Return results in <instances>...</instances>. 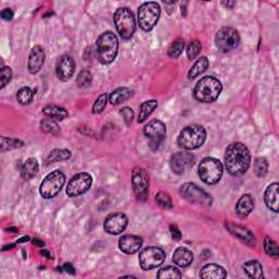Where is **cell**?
<instances>
[{"label":"cell","mask_w":279,"mask_h":279,"mask_svg":"<svg viewBox=\"0 0 279 279\" xmlns=\"http://www.w3.org/2000/svg\"><path fill=\"white\" fill-rule=\"evenodd\" d=\"M225 164L227 170L232 176H241L249 169L251 164V154L246 145L232 143L225 152Z\"/></svg>","instance_id":"1"},{"label":"cell","mask_w":279,"mask_h":279,"mask_svg":"<svg viewBox=\"0 0 279 279\" xmlns=\"http://www.w3.org/2000/svg\"><path fill=\"white\" fill-rule=\"evenodd\" d=\"M119 43L118 38L113 32H105L96 42V54L97 59L102 65L112 63L118 54Z\"/></svg>","instance_id":"2"},{"label":"cell","mask_w":279,"mask_h":279,"mask_svg":"<svg viewBox=\"0 0 279 279\" xmlns=\"http://www.w3.org/2000/svg\"><path fill=\"white\" fill-rule=\"evenodd\" d=\"M223 85L220 81L214 77H205L196 83L193 95L201 103H213L219 97Z\"/></svg>","instance_id":"3"},{"label":"cell","mask_w":279,"mask_h":279,"mask_svg":"<svg viewBox=\"0 0 279 279\" xmlns=\"http://www.w3.org/2000/svg\"><path fill=\"white\" fill-rule=\"evenodd\" d=\"M207 137L204 127L200 125H190L180 132L178 137V145L185 150H192L201 147Z\"/></svg>","instance_id":"4"},{"label":"cell","mask_w":279,"mask_h":279,"mask_svg":"<svg viewBox=\"0 0 279 279\" xmlns=\"http://www.w3.org/2000/svg\"><path fill=\"white\" fill-rule=\"evenodd\" d=\"M160 16V5L154 2H144L138 11L139 25L145 32L152 31Z\"/></svg>","instance_id":"5"},{"label":"cell","mask_w":279,"mask_h":279,"mask_svg":"<svg viewBox=\"0 0 279 279\" xmlns=\"http://www.w3.org/2000/svg\"><path fill=\"white\" fill-rule=\"evenodd\" d=\"M115 25L120 36L129 39L136 32V19L129 8H119L114 15Z\"/></svg>","instance_id":"6"},{"label":"cell","mask_w":279,"mask_h":279,"mask_svg":"<svg viewBox=\"0 0 279 279\" xmlns=\"http://www.w3.org/2000/svg\"><path fill=\"white\" fill-rule=\"evenodd\" d=\"M199 176L204 183H217L223 176V165L218 159L213 157L204 158L199 166Z\"/></svg>","instance_id":"7"},{"label":"cell","mask_w":279,"mask_h":279,"mask_svg":"<svg viewBox=\"0 0 279 279\" xmlns=\"http://www.w3.org/2000/svg\"><path fill=\"white\" fill-rule=\"evenodd\" d=\"M215 44H216L217 49L223 52V54H228V52L238 48L240 44V35L236 28L226 26L220 28L215 36Z\"/></svg>","instance_id":"8"},{"label":"cell","mask_w":279,"mask_h":279,"mask_svg":"<svg viewBox=\"0 0 279 279\" xmlns=\"http://www.w3.org/2000/svg\"><path fill=\"white\" fill-rule=\"evenodd\" d=\"M66 177L63 172L55 170L47 174L42 181L39 187V193L44 199H52L59 194L63 184H65Z\"/></svg>","instance_id":"9"},{"label":"cell","mask_w":279,"mask_h":279,"mask_svg":"<svg viewBox=\"0 0 279 279\" xmlns=\"http://www.w3.org/2000/svg\"><path fill=\"white\" fill-rule=\"evenodd\" d=\"M179 193L184 200L192 203V204L202 205V206H211L213 203L212 196L209 195L205 190L197 187L196 184L188 182L181 185L179 190Z\"/></svg>","instance_id":"10"},{"label":"cell","mask_w":279,"mask_h":279,"mask_svg":"<svg viewBox=\"0 0 279 279\" xmlns=\"http://www.w3.org/2000/svg\"><path fill=\"white\" fill-rule=\"evenodd\" d=\"M166 253L164 250L157 247H148L140 253L139 262L143 271H150L157 269L165 262Z\"/></svg>","instance_id":"11"},{"label":"cell","mask_w":279,"mask_h":279,"mask_svg":"<svg viewBox=\"0 0 279 279\" xmlns=\"http://www.w3.org/2000/svg\"><path fill=\"white\" fill-rule=\"evenodd\" d=\"M132 189L138 201L145 202L148 197L149 178L147 172L137 167L132 173Z\"/></svg>","instance_id":"12"},{"label":"cell","mask_w":279,"mask_h":279,"mask_svg":"<svg viewBox=\"0 0 279 279\" xmlns=\"http://www.w3.org/2000/svg\"><path fill=\"white\" fill-rule=\"evenodd\" d=\"M143 133L149 139V146L156 149L159 147L166 137V126L160 120H152L144 127Z\"/></svg>","instance_id":"13"},{"label":"cell","mask_w":279,"mask_h":279,"mask_svg":"<svg viewBox=\"0 0 279 279\" xmlns=\"http://www.w3.org/2000/svg\"><path fill=\"white\" fill-rule=\"evenodd\" d=\"M93 183V179L90 173L80 172L73 176L67 185V194L69 196H79L90 190Z\"/></svg>","instance_id":"14"},{"label":"cell","mask_w":279,"mask_h":279,"mask_svg":"<svg viewBox=\"0 0 279 279\" xmlns=\"http://www.w3.org/2000/svg\"><path fill=\"white\" fill-rule=\"evenodd\" d=\"M195 164V157L189 152H179L173 154L170 158V168L176 174H183L189 171Z\"/></svg>","instance_id":"15"},{"label":"cell","mask_w":279,"mask_h":279,"mask_svg":"<svg viewBox=\"0 0 279 279\" xmlns=\"http://www.w3.org/2000/svg\"><path fill=\"white\" fill-rule=\"evenodd\" d=\"M128 225L127 215L121 212H116L108 215L104 222V229L109 235H119L126 229Z\"/></svg>","instance_id":"16"},{"label":"cell","mask_w":279,"mask_h":279,"mask_svg":"<svg viewBox=\"0 0 279 279\" xmlns=\"http://www.w3.org/2000/svg\"><path fill=\"white\" fill-rule=\"evenodd\" d=\"M75 71L74 59L69 55H63L56 63V74L60 81L66 82L69 79L72 78Z\"/></svg>","instance_id":"17"},{"label":"cell","mask_w":279,"mask_h":279,"mask_svg":"<svg viewBox=\"0 0 279 279\" xmlns=\"http://www.w3.org/2000/svg\"><path fill=\"white\" fill-rule=\"evenodd\" d=\"M45 62V49L42 46H35L32 48L30 56H28L27 69L31 74H36L42 70Z\"/></svg>","instance_id":"18"},{"label":"cell","mask_w":279,"mask_h":279,"mask_svg":"<svg viewBox=\"0 0 279 279\" xmlns=\"http://www.w3.org/2000/svg\"><path fill=\"white\" fill-rule=\"evenodd\" d=\"M143 244V239L136 235H126L119 239V249L126 254H135Z\"/></svg>","instance_id":"19"},{"label":"cell","mask_w":279,"mask_h":279,"mask_svg":"<svg viewBox=\"0 0 279 279\" xmlns=\"http://www.w3.org/2000/svg\"><path fill=\"white\" fill-rule=\"evenodd\" d=\"M226 227L227 229L229 230L230 234H232L237 238H239L241 241L246 242L248 246H255V243H257L254 235L248 228H246V227L234 223H227Z\"/></svg>","instance_id":"20"},{"label":"cell","mask_w":279,"mask_h":279,"mask_svg":"<svg viewBox=\"0 0 279 279\" xmlns=\"http://www.w3.org/2000/svg\"><path fill=\"white\" fill-rule=\"evenodd\" d=\"M254 208V199L250 194L242 195L236 205V213L240 218H247Z\"/></svg>","instance_id":"21"},{"label":"cell","mask_w":279,"mask_h":279,"mask_svg":"<svg viewBox=\"0 0 279 279\" xmlns=\"http://www.w3.org/2000/svg\"><path fill=\"white\" fill-rule=\"evenodd\" d=\"M193 253H192L189 249L180 247L176 251H174L172 255V261L173 263L180 266V267H188L192 264L193 262Z\"/></svg>","instance_id":"22"},{"label":"cell","mask_w":279,"mask_h":279,"mask_svg":"<svg viewBox=\"0 0 279 279\" xmlns=\"http://www.w3.org/2000/svg\"><path fill=\"white\" fill-rule=\"evenodd\" d=\"M200 277L204 279H220L226 278L227 273L225 269L217 264H206L202 267Z\"/></svg>","instance_id":"23"},{"label":"cell","mask_w":279,"mask_h":279,"mask_svg":"<svg viewBox=\"0 0 279 279\" xmlns=\"http://www.w3.org/2000/svg\"><path fill=\"white\" fill-rule=\"evenodd\" d=\"M278 191H279V184L278 182H274L272 183L271 185L267 187L266 191H265V203L267 207H269L271 211L277 213L278 212Z\"/></svg>","instance_id":"24"},{"label":"cell","mask_w":279,"mask_h":279,"mask_svg":"<svg viewBox=\"0 0 279 279\" xmlns=\"http://www.w3.org/2000/svg\"><path fill=\"white\" fill-rule=\"evenodd\" d=\"M133 95H135V91L129 89V87L122 86L112 92V94L108 96V101L112 105H119L129 100Z\"/></svg>","instance_id":"25"},{"label":"cell","mask_w":279,"mask_h":279,"mask_svg":"<svg viewBox=\"0 0 279 279\" xmlns=\"http://www.w3.org/2000/svg\"><path fill=\"white\" fill-rule=\"evenodd\" d=\"M39 170V165L36 158L31 157L21 167V177L24 180H31L36 176Z\"/></svg>","instance_id":"26"},{"label":"cell","mask_w":279,"mask_h":279,"mask_svg":"<svg viewBox=\"0 0 279 279\" xmlns=\"http://www.w3.org/2000/svg\"><path fill=\"white\" fill-rule=\"evenodd\" d=\"M242 270L250 278L261 279L264 277L263 267H262L261 263L257 260H252L247 262V263H244L242 266Z\"/></svg>","instance_id":"27"},{"label":"cell","mask_w":279,"mask_h":279,"mask_svg":"<svg viewBox=\"0 0 279 279\" xmlns=\"http://www.w3.org/2000/svg\"><path fill=\"white\" fill-rule=\"evenodd\" d=\"M43 114L55 121H62L68 117V112L57 105H47L43 108Z\"/></svg>","instance_id":"28"},{"label":"cell","mask_w":279,"mask_h":279,"mask_svg":"<svg viewBox=\"0 0 279 279\" xmlns=\"http://www.w3.org/2000/svg\"><path fill=\"white\" fill-rule=\"evenodd\" d=\"M70 157H71V152H70L69 149L57 148V149L52 150V152H50L49 155L46 157L45 165L49 166L50 164H54V162L65 161V160H68Z\"/></svg>","instance_id":"29"},{"label":"cell","mask_w":279,"mask_h":279,"mask_svg":"<svg viewBox=\"0 0 279 279\" xmlns=\"http://www.w3.org/2000/svg\"><path fill=\"white\" fill-rule=\"evenodd\" d=\"M209 66V61L206 57H201L199 60L195 61V63L192 68L190 69V71L188 73V78L190 80H193L196 77H199L200 74H202L204 71H206L207 68Z\"/></svg>","instance_id":"30"},{"label":"cell","mask_w":279,"mask_h":279,"mask_svg":"<svg viewBox=\"0 0 279 279\" xmlns=\"http://www.w3.org/2000/svg\"><path fill=\"white\" fill-rule=\"evenodd\" d=\"M157 105H158L157 101L150 100V101L144 102L141 106H140V109H139V122L140 124H142V122H144L148 118V116L156 109Z\"/></svg>","instance_id":"31"},{"label":"cell","mask_w":279,"mask_h":279,"mask_svg":"<svg viewBox=\"0 0 279 279\" xmlns=\"http://www.w3.org/2000/svg\"><path fill=\"white\" fill-rule=\"evenodd\" d=\"M35 93H36V90H32L31 87L24 86L16 93V100L23 106H27V105H30L33 102Z\"/></svg>","instance_id":"32"},{"label":"cell","mask_w":279,"mask_h":279,"mask_svg":"<svg viewBox=\"0 0 279 279\" xmlns=\"http://www.w3.org/2000/svg\"><path fill=\"white\" fill-rule=\"evenodd\" d=\"M40 130L45 133H48V135H52V136H58L60 135V128L58 126L57 121L52 120L50 118L45 119L40 121Z\"/></svg>","instance_id":"33"},{"label":"cell","mask_w":279,"mask_h":279,"mask_svg":"<svg viewBox=\"0 0 279 279\" xmlns=\"http://www.w3.org/2000/svg\"><path fill=\"white\" fill-rule=\"evenodd\" d=\"M182 274L177 267L174 266H167L161 269L158 273H157V278L165 279V278H181Z\"/></svg>","instance_id":"34"},{"label":"cell","mask_w":279,"mask_h":279,"mask_svg":"<svg viewBox=\"0 0 279 279\" xmlns=\"http://www.w3.org/2000/svg\"><path fill=\"white\" fill-rule=\"evenodd\" d=\"M92 81H93L92 73L89 71V70L84 69L78 74L77 85L78 87H80V89H87V87H90V85L92 84Z\"/></svg>","instance_id":"35"},{"label":"cell","mask_w":279,"mask_h":279,"mask_svg":"<svg viewBox=\"0 0 279 279\" xmlns=\"http://www.w3.org/2000/svg\"><path fill=\"white\" fill-rule=\"evenodd\" d=\"M155 201L160 208L162 209H170L172 208V201L170 195L166 193V192H158L155 196Z\"/></svg>","instance_id":"36"},{"label":"cell","mask_w":279,"mask_h":279,"mask_svg":"<svg viewBox=\"0 0 279 279\" xmlns=\"http://www.w3.org/2000/svg\"><path fill=\"white\" fill-rule=\"evenodd\" d=\"M24 143L21 140L17 139H9V138H1V152H5L8 149H14L22 147Z\"/></svg>","instance_id":"37"},{"label":"cell","mask_w":279,"mask_h":279,"mask_svg":"<svg viewBox=\"0 0 279 279\" xmlns=\"http://www.w3.org/2000/svg\"><path fill=\"white\" fill-rule=\"evenodd\" d=\"M269 170V162L264 157H259L254 161V172L258 177H265V174Z\"/></svg>","instance_id":"38"},{"label":"cell","mask_w":279,"mask_h":279,"mask_svg":"<svg viewBox=\"0 0 279 279\" xmlns=\"http://www.w3.org/2000/svg\"><path fill=\"white\" fill-rule=\"evenodd\" d=\"M184 49V40L182 38H178L177 40L170 45L169 49H168V55L171 58H178L182 54Z\"/></svg>","instance_id":"39"},{"label":"cell","mask_w":279,"mask_h":279,"mask_svg":"<svg viewBox=\"0 0 279 279\" xmlns=\"http://www.w3.org/2000/svg\"><path fill=\"white\" fill-rule=\"evenodd\" d=\"M264 249H265V252L267 253V255H270L272 258H275L277 259L278 255H279V251H278V247L276 242L271 239L270 237H266L265 240H264Z\"/></svg>","instance_id":"40"},{"label":"cell","mask_w":279,"mask_h":279,"mask_svg":"<svg viewBox=\"0 0 279 279\" xmlns=\"http://www.w3.org/2000/svg\"><path fill=\"white\" fill-rule=\"evenodd\" d=\"M108 102V95L105 93V94H101L98 96L97 100L95 101L94 105H93V114H101L103 110L106 108V105Z\"/></svg>","instance_id":"41"},{"label":"cell","mask_w":279,"mask_h":279,"mask_svg":"<svg viewBox=\"0 0 279 279\" xmlns=\"http://www.w3.org/2000/svg\"><path fill=\"white\" fill-rule=\"evenodd\" d=\"M202 49V44L200 40H192V42L189 44L188 49H187V55L190 60H193L194 58L200 54V51Z\"/></svg>","instance_id":"42"},{"label":"cell","mask_w":279,"mask_h":279,"mask_svg":"<svg viewBox=\"0 0 279 279\" xmlns=\"http://www.w3.org/2000/svg\"><path fill=\"white\" fill-rule=\"evenodd\" d=\"M0 74H1V78H0V80H1V89H3L12 78V70L10 67H2L0 70Z\"/></svg>","instance_id":"43"},{"label":"cell","mask_w":279,"mask_h":279,"mask_svg":"<svg viewBox=\"0 0 279 279\" xmlns=\"http://www.w3.org/2000/svg\"><path fill=\"white\" fill-rule=\"evenodd\" d=\"M120 113L122 115V117H124V120L127 124V126H130L132 124L133 119H135V112L129 107H124L120 110Z\"/></svg>","instance_id":"44"},{"label":"cell","mask_w":279,"mask_h":279,"mask_svg":"<svg viewBox=\"0 0 279 279\" xmlns=\"http://www.w3.org/2000/svg\"><path fill=\"white\" fill-rule=\"evenodd\" d=\"M14 13H13V11L11 10L10 8H5L1 11V17L3 20L5 21H11L12 20V17H13Z\"/></svg>","instance_id":"45"},{"label":"cell","mask_w":279,"mask_h":279,"mask_svg":"<svg viewBox=\"0 0 279 279\" xmlns=\"http://www.w3.org/2000/svg\"><path fill=\"white\" fill-rule=\"evenodd\" d=\"M170 234L172 236V238L174 240H180L181 239V231L179 230V228L177 226H174V225H171L170 226Z\"/></svg>","instance_id":"46"},{"label":"cell","mask_w":279,"mask_h":279,"mask_svg":"<svg viewBox=\"0 0 279 279\" xmlns=\"http://www.w3.org/2000/svg\"><path fill=\"white\" fill-rule=\"evenodd\" d=\"M60 270H61V271H66V272L68 273V274H74V273H75V272H74V271H75V270H74V267H73L71 264H69V263H66L65 265H63V266L61 267Z\"/></svg>","instance_id":"47"},{"label":"cell","mask_w":279,"mask_h":279,"mask_svg":"<svg viewBox=\"0 0 279 279\" xmlns=\"http://www.w3.org/2000/svg\"><path fill=\"white\" fill-rule=\"evenodd\" d=\"M33 243H34V246H37V247H43L44 246V242L42 240H39V239H34Z\"/></svg>","instance_id":"48"},{"label":"cell","mask_w":279,"mask_h":279,"mask_svg":"<svg viewBox=\"0 0 279 279\" xmlns=\"http://www.w3.org/2000/svg\"><path fill=\"white\" fill-rule=\"evenodd\" d=\"M223 4L225 5V7H227V8H232L236 4V2L235 1H230V2L227 1V2H223Z\"/></svg>","instance_id":"49"},{"label":"cell","mask_w":279,"mask_h":279,"mask_svg":"<svg viewBox=\"0 0 279 279\" xmlns=\"http://www.w3.org/2000/svg\"><path fill=\"white\" fill-rule=\"evenodd\" d=\"M30 240V237L28 236H25V237H23V238H21L20 240H17L16 241V243H22V242H26V241H28Z\"/></svg>","instance_id":"50"},{"label":"cell","mask_w":279,"mask_h":279,"mask_svg":"<svg viewBox=\"0 0 279 279\" xmlns=\"http://www.w3.org/2000/svg\"><path fill=\"white\" fill-rule=\"evenodd\" d=\"M42 254H43V255H46V257L49 258V259H51V255L49 254L48 251H42Z\"/></svg>","instance_id":"51"},{"label":"cell","mask_w":279,"mask_h":279,"mask_svg":"<svg viewBox=\"0 0 279 279\" xmlns=\"http://www.w3.org/2000/svg\"><path fill=\"white\" fill-rule=\"evenodd\" d=\"M13 247H14V244H11V246H7V247H3V248H2V250H3V251H4V250H7V249H9V250H10V249H12Z\"/></svg>","instance_id":"52"}]
</instances>
